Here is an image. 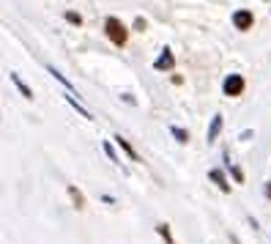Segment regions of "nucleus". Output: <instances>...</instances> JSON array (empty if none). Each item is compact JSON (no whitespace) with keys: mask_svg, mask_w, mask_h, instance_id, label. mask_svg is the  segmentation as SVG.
I'll list each match as a JSON object with an SVG mask.
<instances>
[{"mask_svg":"<svg viewBox=\"0 0 271 244\" xmlns=\"http://www.w3.org/2000/svg\"><path fill=\"white\" fill-rule=\"evenodd\" d=\"M219 132H222V112H216L214 118H211V126H208V134H206V140H208V143H214V140L219 137Z\"/></svg>","mask_w":271,"mask_h":244,"instance_id":"obj_5","label":"nucleus"},{"mask_svg":"<svg viewBox=\"0 0 271 244\" xmlns=\"http://www.w3.org/2000/svg\"><path fill=\"white\" fill-rule=\"evenodd\" d=\"M66 102H69V105H71V107H74V110H77V112H80V115H83V118H88V121H90V118H93V115H90V110H85V107H83V105H80V102H77V99H74V96H71V93H66Z\"/></svg>","mask_w":271,"mask_h":244,"instance_id":"obj_10","label":"nucleus"},{"mask_svg":"<svg viewBox=\"0 0 271 244\" xmlns=\"http://www.w3.org/2000/svg\"><path fill=\"white\" fill-rule=\"evenodd\" d=\"M8 77H11V83L17 85V91H20L22 96H25V99H33V91H30L28 85H25V80H22V77L17 74V71H11V74H8Z\"/></svg>","mask_w":271,"mask_h":244,"instance_id":"obj_7","label":"nucleus"},{"mask_svg":"<svg viewBox=\"0 0 271 244\" xmlns=\"http://www.w3.org/2000/svg\"><path fill=\"white\" fill-rule=\"evenodd\" d=\"M104 33L115 47H124V44L129 42V30H126V25L118 20V17H107L104 20Z\"/></svg>","mask_w":271,"mask_h":244,"instance_id":"obj_1","label":"nucleus"},{"mask_svg":"<svg viewBox=\"0 0 271 244\" xmlns=\"http://www.w3.org/2000/svg\"><path fill=\"white\" fill-rule=\"evenodd\" d=\"M263 192H266V198H269V200H271V181H269V184H266V187H263Z\"/></svg>","mask_w":271,"mask_h":244,"instance_id":"obj_18","label":"nucleus"},{"mask_svg":"<svg viewBox=\"0 0 271 244\" xmlns=\"http://www.w3.org/2000/svg\"><path fill=\"white\" fill-rule=\"evenodd\" d=\"M244 88H247V83H244L241 74H228L222 83V93L225 96H241Z\"/></svg>","mask_w":271,"mask_h":244,"instance_id":"obj_2","label":"nucleus"},{"mask_svg":"<svg viewBox=\"0 0 271 244\" xmlns=\"http://www.w3.org/2000/svg\"><path fill=\"white\" fill-rule=\"evenodd\" d=\"M228 168H230V173H233V178H236L238 184H244V170L238 168V165H228Z\"/></svg>","mask_w":271,"mask_h":244,"instance_id":"obj_16","label":"nucleus"},{"mask_svg":"<svg viewBox=\"0 0 271 244\" xmlns=\"http://www.w3.org/2000/svg\"><path fill=\"white\" fill-rule=\"evenodd\" d=\"M146 28H148V22L143 20V17H137V20H134V30H140V33H143Z\"/></svg>","mask_w":271,"mask_h":244,"instance_id":"obj_17","label":"nucleus"},{"mask_svg":"<svg viewBox=\"0 0 271 244\" xmlns=\"http://www.w3.org/2000/svg\"><path fill=\"white\" fill-rule=\"evenodd\" d=\"M233 25H236V30H252L255 17H252L250 8H238L236 14H233Z\"/></svg>","mask_w":271,"mask_h":244,"instance_id":"obj_3","label":"nucleus"},{"mask_svg":"<svg viewBox=\"0 0 271 244\" xmlns=\"http://www.w3.org/2000/svg\"><path fill=\"white\" fill-rule=\"evenodd\" d=\"M170 134H173L178 143H189V132L187 129H181V126H170Z\"/></svg>","mask_w":271,"mask_h":244,"instance_id":"obj_13","label":"nucleus"},{"mask_svg":"<svg viewBox=\"0 0 271 244\" xmlns=\"http://www.w3.org/2000/svg\"><path fill=\"white\" fill-rule=\"evenodd\" d=\"M173 66H175V58H173L170 49H162V55L153 61V69H156V71H170Z\"/></svg>","mask_w":271,"mask_h":244,"instance_id":"obj_4","label":"nucleus"},{"mask_svg":"<svg viewBox=\"0 0 271 244\" xmlns=\"http://www.w3.org/2000/svg\"><path fill=\"white\" fill-rule=\"evenodd\" d=\"M208 178L216 184V187L222 189V192H230V184H228V178H225V173L219 168H214V170H208Z\"/></svg>","mask_w":271,"mask_h":244,"instance_id":"obj_6","label":"nucleus"},{"mask_svg":"<svg viewBox=\"0 0 271 244\" xmlns=\"http://www.w3.org/2000/svg\"><path fill=\"white\" fill-rule=\"evenodd\" d=\"M115 143H118V146H121V148H124V151H126V154H129V156H132V159H134V162H137V159H140V156H137V151H134V146H132V143H129V140H124V137H121V134H118V137H115Z\"/></svg>","mask_w":271,"mask_h":244,"instance_id":"obj_11","label":"nucleus"},{"mask_svg":"<svg viewBox=\"0 0 271 244\" xmlns=\"http://www.w3.org/2000/svg\"><path fill=\"white\" fill-rule=\"evenodd\" d=\"M47 71H49V74H52V77H55V80H58V83H61V85H63V88H66V91H69V93H74V91H77L74 85H71L69 80H66V77H63L61 71L55 69V66H47Z\"/></svg>","mask_w":271,"mask_h":244,"instance_id":"obj_8","label":"nucleus"},{"mask_svg":"<svg viewBox=\"0 0 271 244\" xmlns=\"http://www.w3.org/2000/svg\"><path fill=\"white\" fill-rule=\"evenodd\" d=\"M69 198H71V203H74L77 209H85V198H83V192H80L74 184H69Z\"/></svg>","mask_w":271,"mask_h":244,"instance_id":"obj_9","label":"nucleus"},{"mask_svg":"<svg viewBox=\"0 0 271 244\" xmlns=\"http://www.w3.org/2000/svg\"><path fill=\"white\" fill-rule=\"evenodd\" d=\"M102 148H104V154H107V156H110V162H115V165H121V156H118V154H115V148H112V143H107V140H104V143H102Z\"/></svg>","mask_w":271,"mask_h":244,"instance_id":"obj_14","label":"nucleus"},{"mask_svg":"<svg viewBox=\"0 0 271 244\" xmlns=\"http://www.w3.org/2000/svg\"><path fill=\"white\" fill-rule=\"evenodd\" d=\"M156 233H159V236L165 239L167 244H175V239H173V233H170V225H167V222H159V225H156Z\"/></svg>","mask_w":271,"mask_h":244,"instance_id":"obj_12","label":"nucleus"},{"mask_svg":"<svg viewBox=\"0 0 271 244\" xmlns=\"http://www.w3.org/2000/svg\"><path fill=\"white\" fill-rule=\"evenodd\" d=\"M66 22H71V25H77V28H80V25H83V17L77 14V11H66Z\"/></svg>","mask_w":271,"mask_h":244,"instance_id":"obj_15","label":"nucleus"}]
</instances>
